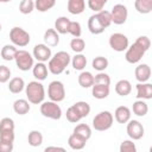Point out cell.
I'll list each match as a JSON object with an SVG mask.
<instances>
[{"label":"cell","mask_w":152,"mask_h":152,"mask_svg":"<svg viewBox=\"0 0 152 152\" xmlns=\"http://www.w3.org/2000/svg\"><path fill=\"white\" fill-rule=\"evenodd\" d=\"M71 62V56L66 51H58L48 61V69L53 75L62 74Z\"/></svg>","instance_id":"obj_1"},{"label":"cell","mask_w":152,"mask_h":152,"mask_svg":"<svg viewBox=\"0 0 152 152\" xmlns=\"http://www.w3.org/2000/svg\"><path fill=\"white\" fill-rule=\"evenodd\" d=\"M26 100L32 104H40L45 99V89L40 81H31L25 86Z\"/></svg>","instance_id":"obj_2"},{"label":"cell","mask_w":152,"mask_h":152,"mask_svg":"<svg viewBox=\"0 0 152 152\" xmlns=\"http://www.w3.org/2000/svg\"><path fill=\"white\" fill-rule=\"evenodd\" d=\"M114 116L109 110H101L93 119V128L99 132H104L113 126Z\"/></svg>","instance_id":"obj_3"},{"label":"cell","mask_w":152,"mask_h":152,"mask_svg":"<svg viewBox=\"0 0 152 152\" xmlns=\"http://www.w3.org/2000/svg\"><path fill=\"white\" fill-rule=\"evenodd\" d=\"M40 114L44 118L51 120H59L62 118V109L58 102L55 101H43L40 104Z\"/></svg>","instance_id":"obj_4"},{"label":"cell","mask_w":152,"mask_h":152,"mask_svg":"<svg viewBox=\"0 0 152 152\" xmlns=\"http://www.w3.org/2000/svg\"><path fill=\"white\" fill-rule=\"evenodd\" d=\"M10 39L13 45L19 46V48H25L26 45H28L31 37H30L28 32L25 31L23 27L14 26L10 31Z\"/></svg>","instance_id":"obj_5"},{"label":"cell","mask_w":152,"mask_h":152,"mask_svg":"<svg viewBox=\"0 0 152 152\" xmlns=\"http://www.w3.org/2000/svg\"><path fill=\"white\" fill-rule=\"evenodd\" d=\"M14 61H15L17 68L21 71H28L34 65L33 56L26 50H18L14 56Z\"/></svg>","instance_id":"obj_6"},{"label":"cell","mask_w":152,"mask_h":152,"mask_svg":"<svg viewBox=\"0 0 152 152\" xmlns=\"http://www.w3.org/2000/svg\"><path fill=\"white\" fill-rule=\"evenodd\" d=\"M48 96L51 101L62 102L65 99V88L63 82L61 81H52L48 87Z\"/></svg>","instance_id":"obj_7"},{"label":"cell","mask_w":152,"mask_h":152,"mask_svg":"<svg viewBox=\"0 0 152 152\" xmlns=\"http://www.w3.org/2000/svg\"><path fill=\"white\" fill-rule=\"evenodd\" d=\"M145 53H146L145 49L141 45H139L137 42H134L132 45H128V48L126 49L125 59L131 64H135L141 61Z\"/></svg>","instance_id":"obj_8"},{"label":"cell","mask_w":152,"mask_h":152,"mask_svg":"<svg viewBox=\"0 0 152 152\" xmlns=\"http://www.w3.org/2000/svg\"><path fill=\"white\" fill-rule=\"evenodd\" d=\"M108 43H109V46L116 52L126 51V49L129 45V40H128L127 36L124 33H120V32H115V33L110 34Z\"/></svg>","instance_id":"obj_9"},{"label":"cell","mask_w":152,"mask_h":152,"mask_svg":"<svg viewBox=\"0 0 152 152\" xmlns=\"http://www.w3.org/2000/svg\"><path fill=\"white\" fill-rule=\"evenodd\" d=\"M126 131H127V135L132 140H140L145 134V128H144L142 124L138 120H131L129 119L127 121Z\"/></svg>","instance_id":"obj_10"},{"label":"cell","mask_w":152,"mask_h":152,"mask_svg":"<svg viewBox=\"0 0 152 152\" xmlns=\"http://www.w3.org/2000/svg\"><path fill=\"white\" fill-rule=\"evenodd\" d=\"M110 17H112V23H114L115 25H122L126 23L128 18V10L125 5L116 4L113 6L110 11Z\"/></svg>","instance_id":"obj_11"},{"label":"cell","mask_w":152,"mask_h":152,"mask_svg":"<svg viewBox=\"0 0 152 152\" xmlns=\"http://www.w3.org/2000/svg\"><path fill=\"white\" fill-rule=\"evenodd\" d=\"M32 56L34 59H37V62H44L45 63L51 58L52 53H51L50 46H48L44 43H40V44L34 45L33 51H32Z\"/></svg>","instance_id":"obj_12"},{"label":"cell","mask_w":152,"mask_h":152,"mask_svg":"<svg viewBox=\"0 0 152 152\" xmlns=\"http://www.w3.org/2000/svg\"><path fill=\"white\" fill-rule=\"evenodd\" d=\"M137 89V99L140 100H151L152 99V84L148 82L138 83L135 86Z\"/></svg>","instance_id":"obj_13"},{"label":"cell","mask_w":152,"mask_h":152,"mask_svg":"<svg viewBox=\"0 0 152 152\" xmlns=\"http://www.w3.org/2000/svg\"><path fill=\"white\" fill-rule=\"evenodd\" d=\"M134 76H135V80L140 83L142 82H147L151 77V68L148 64H139L138 66H135V70H134Z\"/></svg>","instance_id":"obj_14"},{"label":"cell","mask_w":152,"mask_h":152,"mask_svg":"<svg viewBox=\"0 0 152 152\" xmlns=\"http://www.w3.org/2000/svg\"><path fill=\"white\" fill-rule=\"evenodd\" d=\"M32 74H33L34 78L37 81H44V80H46L48 74H49L48 65L44 62H37L32 66Z\"/></svg>","instance_id":"obj_15"},{"label":"cell","mask_w":152,"mask_h":152,"mask_svg":"<svg viewBox=\"0 0 152 152\" xmlns=\"http://www.w3.org/2000/svg\"><path fill=\"white\" fill-rule=\"evenodd\" d=\"M44 44H46L50 48L57 46L59 44V33L55 28H48L44 32Z\"/></svg>","instance_id":"obj_16"},{"label":"cell","mask_w":152,"mask_h":152,"mask_svg":"<svg viewBox=\"0 0 152 152\" xmlns=\"http://www.w3.org/2000/svg\"><path fill=\"white\" fill-rule=\"evenodd\" d=\"M114 119L119 124H127L131 119V109L127 106H119L114 112Z\"/></svg>","instance_id":"obj_17"},{"label":"cell","mask_w":152,"mask_h":152,"mask_svg":"<svg viewBox=\"0 0 152 152\" xmlns=\"http://www.w3.org/2000/svg\"><path fill=\"white\" fill-rule=\"evenodd\" d=\"M68 12L74 15H78L86 10V0H68Z\"/></svg>","instance_id":"obj_18"},{"label":"cell","mask_w":152,"mask_h":152,"mask_svg":"<svg viewBox=\"0 0 152 152\" xmlns=\"http://www.w3.org/2000/svg\"><path fill=\"white\" fill-rule=\"evenodd\" d=\"M88 30H89V32L93 33V34H101V33L106 30V28L102 26L101 21L99 20L96 13L89 17V19H88Z\"/></svg>","instance_id":"obj_19"},{"label":"cell","mask_w":152,"mask_h":152,"mask_svg":"<svg viewBox=\"0 0 152 152\" xmlns=\"http://www.w3.org/2000/svg\"><path fill=\"white\" fill-rule=\"evenodd\" d=\"M109 91H110V89H109V86H107V84L94 83L91 86V95L97 100H103V99L108 97Z\"/></svg>","instance_id":"obj_20"},{"label":"cell","mask_w":152,"mask_h":152,"mask_svg":"<svg viewBox=\"0 0 152 152\" xmlns=\"http://www.w3.org/2000/svg\"><path fill=\"white\" fill-rule=\"evenodd\" d=\"M31 106L26 99H18L13 102V110L18 115H25L30 112Z\"/></svg>","instance_id":"obj_21"},{"label":"cell","mask_w":152,"mask_h":152,"mask_svg":"<svg viewBox=\"0 0 152 152\" xmlns=\"http://www.w3.org/2000/svg\"><path fill=\"white\" fill-rule=\"evenodd\" d=\"M132 91V83L128 81V80H120L116 82L115 84V93L119 95V96H127L129 95Z\"/></svg>","instance_id":"obj_22"},{"label":"cell","mask_w":152,"mask_h":152,"mask_svg":"<svg viewBox=\"0 0 152 152\" xmlns=\"http://www.w3.org/2000/svg\"><path fill=\"white\" fill-rule=\"evenodd\" d=\"M87 141H88V140H86L84 138H82L81 135L75 134V133H72V134L68 138V145H69V147L72 148V150H76V151L84 148Z\"/></svg>","instance_id":"obj_23"},{"label":"cell","mask_w":152,"mask_h":152,"mask_svg":"<svg viewBox=\"0 0 152 152\" xmlns=\"http://www.w3.org/2000/svg\"><path fill=\"white\" fill-rule=\"evenodd\" d=\"M25 81L21 77H13L8 81V90L12 94H19L25 89Z\"/></svg>","instance_id":"obj_24"},{"label":"cell","mask_w":152,"mask_h":152,"mask_svg":"<svg viewBox=\"0 0 152 152\" xmlns=\"http://www.w3.org/2000/svg\"><path fill=\"white\" fill-rule=\"evenodd\" d=\"M77 81H78V84L82 87V88H91V86L94 84V75L90 72V71H84L82 70L77 77Z\"/></svg>","instance_id":"obj_25"},{"label":"cell","mask_w":152,"mask_h":152,"mask_svg":"<svg viewBox=\"0 0 152 152\" xmlns=\"http://www.w3.org/2000/svg\"><path fill=\"white\" fill-rule=\"evenodd\" d=\"M132 110L137 116H145L148 113V104L145 102V100H140L138 99L137 101L133 102L132 106Z\"/></svg>","instance_id":"obj_26"},{"label":"cell","mask_w":152,"mask_h":152,"mask_svg":"<svg viewBox=\"0 0 152 152\" xmlns=\"http://www.w3.org/2000/svg\"><path fill=\"white\" fill-rule=\"evenodd\" d=\"M18 49L15 45L13 44H6L1 48V51H0V55H1V58L4 61H13L14 59V56L17 53Z\"/></svg>","instance_id":"obj_27"},{"label":"cell","mask_w":152,"mask_h":152,"mask_svg":"<svg viewBox=\"0 0 152 152\" xmlns=\"http://www.w3.org/2000/svg\"><path fill=\"white\" fill-rule=\"evenodd\" d=\"M134 8L140 14H148L152 12V0H135Z\"/></svg>","instance_id":"obj_28"},{"label":"cell","mask_w":152,"mask_h":152,"mask_svg":"<svg viewBox=\"0 0 152 152\" xmlns=\"http://www.w3.org/2000/svg\"><path fill=\"white\" fill-rule=\"evenodd\" d=\"M69 24H70V19L69 18L58 17L55 20V30L59 34H66L68 33V28H69Z\"/></svg>","instance_id":"obj_29"},{"label":"cell","mask_w":152,"mask_h":152,"mask_svg":"<svg viewBox=\"0 0 152 152\" xmlns=\"http://www.w3.org/2000/svg\"><path fill=\"white\" fill-rule=\"evenodd\" d=\"M43 134L40 131H37V129H33L28 133L27 135V142L30 146L32 147H38L43 144Z\"/></svg>","instance_id":"obj_30"},{"label":"cell","mask_w":152,"mask_h":152,"mask_svg":"<svg viewBox=\"0 0 152 152\" xmlns=\"http://www.w3.org/2000/svg\"><path fill=\"white\" fill-rule=\"evenodd\" d=\"M71 65L75 70L77 71H82L84 70L86 65H87V57L81 52V53H76L72 58H71Z\"/></svg>","instance_id":"obj_31"},{"label":"cell","mask_w":152,"mask_h":152,"mask_svg":"<svg viewBox=\"0 0 152 152\" xmlns=\"http://www.w3.org/2000/svg\"><path fill=\"white\" fill-rule=\"evenodd\" d=\"M72 133L81 135V137L84 138L86 140H89L90 137H91V128H90V126L87 125V124H78V125L75 126Z\"/></svg>","instance_id":"obj_32"},{"label":"cell","mask_w":152,"mask_h":152,"mask_svg":"<svg viewBox=\"0 0 152 152\" xmlns=\"http://www.w3.org/2000/svg\"><path fill=\"white\" fill-rule=\"evenodd\" d=\"M108 59L103 56H96L93 61H91V66L93 69H95L96 71H104L108 68Z\"/></svg>","instance_id":"obj_33"},{"label":"cell","mask_w":152,"mask_h":152,"mask_svg":"<svg viewBox=\"0 0 152 152\" xmlns=\"http://www.w3.org/2000/svg\"><path fill=\"white\" fill-rule=\"evenodd\" d=\"M56 0H36L34 1V10L38 12H48L52 7H55Z\"/></svg>","instance_id":"obj_34"},{"label":"cell","mask_w":152,"mask_h":152,"mask_svg":"<svg viewBox=\"0 0 152 152\" xmlns=\"http://www.w3.org/2000/svg\"><path fill=\"white\" fill-rule=\"evenodd\" d=\"M70 49L75 53H81L86 49V42L80 37H74L70 42Z\"/></svg>","instance_id":"obj_35"},{"label":"cell","mask_w":152,"mask_h":152,"mask_svg":"<svg viewBox=\"0 0 152 152\" xmlns=\"http://www.w3.org/2000/svg\"><path fill=\"white\" fill-rule=\"evenodd\" d=\"M72 106L77 109V112L80 113V115L82 116V119L86 118V116H88L90 114V110H91L90 104L88 102H86V101H77Z\"/></svg>","instance_id":"obj_36"},{"label":"cell","mask_w":152,"mask_h":152,"mask_svg":"<svg viewBox=\"0 0 152 152\" xmlns=\"http://www.w3.org/2000/svg\"><path fill=\"white\" fill-rule=\"evenodd\" d=\"M96 14H97L99 20L101 21V24H102V26L104 28H107V27L110 26V24H112V17H110V12L109 11L101 10V11L96 12Z\"/></svg>","instance_id":"obj_37"},{"label":"cell","mask_w":152,"mask_h":152,"mask_svg":"<svg viewBox=\"0 0 152 152\" xmlns=\"http://www.w3.org/2000/svg\"><path fill=\"white\" fill-rule=\"evenodd\" d=\"M65 116H66V120L71 124H76L78 122L82 116L80 115V113L77 112V109L74 107V106H70L68 109H66V113H65Z\"/></svg>","instance_id":"obj_38"},{"label":"cell","mask_w":152,"mask_h":152,"mask_svg":"<svg viewBox=\"0 0 152 152\" xmlns=\"http://www.w3.org/2000/svg\"><path fill=\"white\" fill-rule=\"evenodd\" d=\"M34 10L33 0H21L19 4V12L21 14H30Z\"/></svg>","instance_id":"obj_39"},{"label":"cell","mask_w":152,"mask_h":152,"mask_svg":"<svg viewBox=\"0 0 152 152\" xmlns=\"http://www.w3.org/2000/svg\"><path fill=\"white\" fill-rule=\"evenodd\" d=\"M94 83L96 84H110V77L108 74H106L104 71H99L95 76H94Z\"/></svg>","instance_id":"obj_40"},{"label":"cell","mask_w":152,"mask_h":152,"mask_svg":"<svg viewBox=\"0 0 152 152\" xmlns=\"http://www.w3.org/2000/svg\"><path fill=\"white\" fill-rule=\"evenodd\" d=\"M68 33H70L72 37H81L82 34V27L81 24L78 21H71L69 24V28H68Z\"/></svg>","instance_id":"obj_41"},{"label":"cell","mask_w":152,"mask_h":152,"mask_svg":"<svg viewBox=\"0 0 152 152\" xmlns=\"http://www.w3.org/2000/svg\"><path fill=\"white\" fill-rule=\"evenodd\" d=\"M14 121L11 118H2L0 120V132H5V131H14Z\"/></svg>","instance_id":"obj_42"},{"label":"cell","mask_w":152,"mask_h":152,"mask_svg":"<svg viewBox=\"0 0 152 152\" xmlns=\"http://www.w3.org/2000/svg\"><path fill=\"white\" fill-rule=\"evenodd\" d=\"M107 2H108V0H88V7L96 13V12L103 10V7L106 6Z\"/></svg>","instance_id":"obj_43"},{"label":"cell","mask_w":152,"mask_h":152,"mask_svg":"<svg viewBox=\"0 0 152 152\" xmlns=\"http://www.w3.org/2000/svg\"><path fill=\"white\" fill-rule=\"evenodd\" d=\"M119 150H120V152H137V146L132 139L131 140H124L120 144Z\"/></svg>","instance_id":"obj_44"},{"label":"cell","mask_w":152,"mask_h":152,"mask_svg":"<svg viewBox=\"0 0 152 152\" xmlns=\"http://www.w3.org/2000/svg\"><path fill=\"white\" fill-rule=\"evenodd\" d=\"M11 69L6 65H0V83H6L11 78Z\"/></svg>","instance_id":"obj_45"},{"label":"cell","mask_w":152,"mask_h":152,"mask_svg":"<svg viewBox=\"0 0 152 152\" xmlns=\"http://www.w3.org/2000/svg\"><path fill=\"white\" fill-rule=\"evenodd\" d=\"M135 42H137L139 45H141V46L145 49V51H147V50L150 49V46H151V40H150V38H148L147 36H140V37H138V38L135 39Z\"/></svg>","instance_id":"obj_46"},{"label":"cell","mask_w":152,"mask_h":152,"mask_svg":"<svg viewBox=\"0 0 152 152\" xmlns=\"http://www.w3.org/2000/svg\"><path fill=\"white\" fill-rule=\"evenodd\" d=\"M14 131H5V132H0V140L4 141H11L14 142Z\"/></svg>","instance_id":"obj_47"},{"label":"cell","mask_w":152,"mask_h":152,"mask_svg":"<svg viewBox=\"0 0 152 152\" xmlns=\"http://www.w3.org/2000/svg\"><path fill=\"white\" fill-rule=\"evenodd\" d=\"M13 151V142L0 140V152H12Z\"/></svg>","instance_id":"obj_48"},{"label":"cell","mask_w":152,"mask_h":152,"mask_svg":"<svg viewBox=\"0 0 152 152\" xmlns=\"http://www.w3.org/2000/svg\"><path fill=\"white\" fill-rule=\"evenodd\" d=\"M49 151H62V152H64L65 148L59 147V146H48V147H45V152H49Z\"/></svg>","instance_id":"obj_49"},{"label":"cell","mask_w":152,"mask_h":152,"mask_svg":"<svg viewBox=\"0 0 152 152\" xmlns=\"http://www.w3.org/2000/svg\"><path fill=\"white\" fill-rule=\"evenodd\" d=\"M10 1H12V0H0V2H2V4H6V2H10Z\"/></svg>","instance_id":"obj_50"},{"label":"cell","mask_w":152,"mask_h":152,"mask_svg":"<svg viewBox=\"0 0 152 152\" xmlns=\"http://www.w3.org/2000/svg\"><path fill=\"white\" fill-rule=\"evenodd\" d=\"M0 31H1V24H0Z\"/></svg>","instance_id":"obj_51"}]
</instances>
